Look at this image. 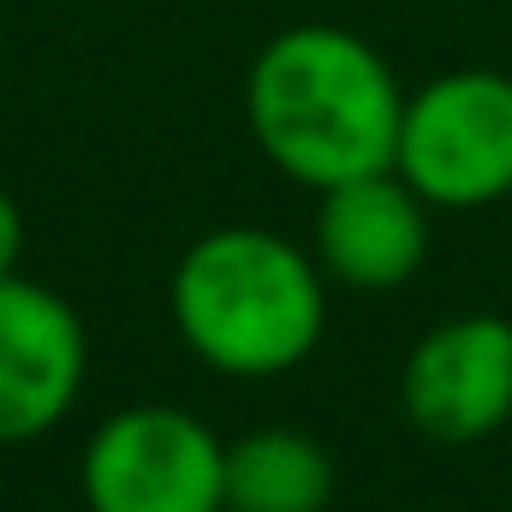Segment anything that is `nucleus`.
<instances>
[{
    "instance_id": "nucleus-4",
    "label": "nucleus",
    "mask_w": 512,
    "mask_h": 512,
    "mask_svg": "<svg viewBox=\"0 0 512 512\" xmlns=\"http://www.w3.org/2000/svg\"><path fill=\"white\" fill-rule=\"evenodd\" d=\"M90 512H227V441L179 405H126L84 447Z\"/></svg>"
},
{
    "instance_id": "nucleus-9",
    "label": "nucleus",
    "mask_w": 512,
    "mask_h": 512,
    "mask_svg": "<svg viewBox=\"0 0 512 512\" xmlns=\"http://www.w3.org/2000/svg\"><path fill=\"white\" fill-rule=\"evenodd\" d=\"M18 256H24V215H18V203L0 191V280L18 274Z\"/></svg>"
},
{
    "instance_id": "nucleus-5",
    "label": "nucleus",
    "mask_w": 512,
    "mask_h": 512,
    "mask_svg": "<svg viewBox=\"0 0 512 512\" xmlns=\"http://www.w3.org/2000/svg\"><path fill=\"white\" fill-rule=\"evenodd\" d=\"M399 405L411 429H423L441 447H471L507 429L512 322L507 316H453L429 328L399 370Z\"/></svg>"
},
{
    "instance_id": "nucleus-6",
    "label": "nucleus",
    "mask_w": 512,
    "mask_h": 512,
    "mask_svg": "<svg viewBox=\"0 0 512 512\" xmlns=\"http://www.w3.org/2000/svg\"><path fill=\"white\" fill-rule=\"evenodd\" d=\"M90 340L78 310L36 286L6 274L0 280V447L48 435L84 393Z\"/></svg>"
},
{
    "instance_id": "nucleus-1",
    "label": "nucleus",
    "mask_w": 512,
    "mask_h": 512,
    "mask_svg": "<svg viewBox=\"0 0 512 512\" xmlns=\"http://www.w3.org/2000/svg\"><path fill=\"white\" fill-rule=\"evenodd\" d=\"M245 114L256 149L286 179L328 191L393 167L405 90L364 36L334 24H292L251 60Z\"/></svg>"
},
{
    "instance_id": "nucleus-7",
    "label": "nucleus",
    "mask_w": 512,
    "mask_h": 512,
    "mask_svg": "<svg viewBox=\"0 0 512 512\" xmlns=\"http://www.w3.org/2000/svg\"><path fill=\"white\" fill-rule=\"evenodd\" d=\"M423 256H429V203L393 167L322 191V209H316L322 274L358 292H393L423 268Z\"/></svg>"
},
{
    "instance_id": "nucleus-3",
    "label": "nucleus",
    "mask_w": 512,
    "mask_h": 512,
    "mask_svg": "<svg viewBox=\"0 0 512 512\" xmlns=\"http://www.w3.org/2000/svg\"><path fill=\"white\" fill-rule=\"evenodd\" d=\"M393 173L429 209H489L512 197V78L489 66L441 72L405 96Z\"/></svg>"
},
{
    "instance_id": "nucleus-8",
    "label": "nucleus",
    "mask_w": 512,
    "mask_h": 512,
    "mask_svg": "<svg viewBox=\"0 0 512 512\" xmlns=\"http://www.w3.org/2000/svg\"><path fill=\"white\" fill-rule=\"evenodd\" d=\"M334 459L304 429H251L227 447V512H322Z\"/></svg>"
},
{
    "instance_id": "nucleus-2",
    "label": "nucleus",
    "mask_w": 512,
    "mask_h": 512,
    "mask_svg": "<svg viewBox=\"0 0 512 512\" xmlns=\"http://www.w3.org/2000/svg\"><path fill=\"white\" fill-rule=\"evenodd\" d=\"M173 322L221 376H286L328 328L322 262L262 227H221L173 268Z\"/></svg>"
}]
</instances>
